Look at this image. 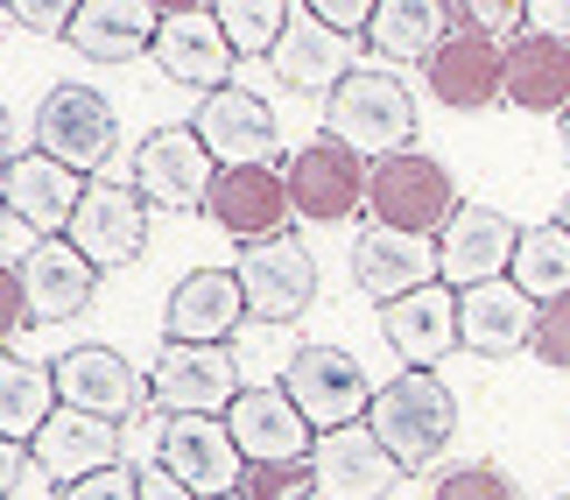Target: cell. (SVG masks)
<instances>
[{
    "mask_svg": "<svg viewBox=\"0 0 570 500\" xmlns=\"http://www.w3.org/2000/svg\"><path fill=\"white\" fill-rule=\"evenodd\" d=\"M366 430L394 451V465L415 472V465H430V459H444L451 438H458V395L444 388V374L436 366H402L374 409H366Z\"/></svg>",
    "mask_w": 570,
    "mask_h": 500,
    "instance_id": "cell-1",
    "label": "cell"
},
{
    "mask_svg": "<svg viewBox=\"0 0 570 500\" xmlns=\"http://www.w3.org/2000/svg\"><path fill=\"white\" fill-rule=\"evenodd\" d=\"M324 135L345 141L360 163H387L415 148V99L402 78H387L381 63H360L353 78L324 99Z\"/></svg>",
    "mask_w": 570,
    "mask_h": 500,
    "instance_id": "cell-2",
    "label": "cell"
},
{
    "mask_svg": "<svg viewBox=\"0 0 570 500\" xmlns=\"http://www.w3.org/2000/svg\"><path fill=\"white\" fill-rule=\"evenodd\" d=\"M366 212H374V226H394V233L430 241V233H444L458 219V184H451V169L436 156L402 148V156H387V163L366 169Z\"/></svg>",
    "mask_w": 570,
    "mask_h": 500,
    "instance_id": "cell-3",
    "label": "cell"
},
{
    "mask_svg": "<svg viewBox=\"0 0 570 500\" xmlns=\"http://www.w3.org/2000/svg\"><path fill=\"white\" fill-rule=\"evenodd\" d=\"M282 388H289V402L303 409V423H311L317 438L324 430H345V423H366V409L381 395L345 345H296V353L282 360Z\"/></svg>",
    "mask_w": 570,
    "mask_h": 500,
    "instance_id": "cell-4",
    "label": "cell"
},
{
    "mask_svg": "<svg viewBox=\"0 0 570 500\" xmlns=\"http://www.w3.org/2000/svg\"><path fill=\"white\" fill-rule=\"evenodd\" d=\"M36 148L63 169H99L120 148V114L99 85H50L36 106Z\"/></svg>",
    "mask_w": 570,
    "mask_h": 500,
    "instance_id": "cell-5",
    "label": "cell"
},
{
    "mask_svg": "<svg viewBox=\"0 0 570 500\" xmlns=\"http://www.w3.org/2000/svg\"><path fill=\"white\" fill-rule=\"evenodd\" d=\"M212 184H218V163H212V148L197 141V127H156V135H141L135 190L156 212H205Z\"/></svg>",
    "mask_w": 570,
    "mask_h": 500,
    "instance_id": "cell-6",
    "label": "cell"
},
{
    "mask_svg": "<svg viewBox=\"0 0 570 500\" xmlns=\"http://www.w3.org/2000/svg\"><path fill=\"white\" fill-rule=\"evenodd\" d=\"M148 395H156L163 416H226L247 388H239V366H233L226 345H169L163 339Z\"/></svg>",
    "mask_w": 570,
    "mask_h": 500,
    "instance_id": "cell-7",
    "label": "cell"
},
{
    "mask_svg": "<svg viewBox=\"0 0 570 500\" xmlns=\"http://www.w3.org/2000/svg\"><path fill=\"white\" fill-rule=\"evenodd\" d=\"M514 247H521V226L493 205H458V219L436 233V275L444 290H487V282H508L514 275Z\"/></svg>",
    "mask_w": 570,
    "mask_h": 500,
    "instance_id": "cell-8",
    "label": "cell"
},
{
    "mask_svg": "<svg viewBox=\"0 0 570 500\" xmlns=\"http://www.w3.org/2000/svg\"><path fill=\"white\" fill-rule=\"evenodd\" d=\"M156 465L177 472L197 500H226V493H239V480H247V459H239L226 416H169L163 444H156Z\"/></svg>",
    "mask_w": 570,
    "mask_h": 500,
    "instance_id": "cell-9",
    "label": "cell"
},
{
    "mask_svg": "<svg viewBox=\"0 0 570 500\" xmlns=\"http://www.w3.org/2000/svg\"><path fill=\"white\" fill-rule=\"evenodd\" d=\"M197 141L212 148V163L218 169H261L275 156V141H282V127H275V106L247 92V85H226V92H205L197 99Z\"/></svg>",
    "mask_w": 570,
    "mask_h": 500,
    "instance_id": "cell-10",
    "label": "cell"
},
{
    "mask_svg": "<svg viewBox=\"0 0 570 500\" xmlns=\"http://www.w3.org/2000/svg\"><path fill=\"white\" fill-rule=\"evenodd\" d=\"M239 290H247V317L261 324H289L311 311L317 296V254L282 233V241H261V247H239Z\"/></svg>",
    "mask_w": 570,
    "mask_h": 500,
    "instance_id": "cell-11",
    "label": "cell"
},
{
    "mask_svg": "<svg viewBox=\"0 0 570 500\" xmlns=\"http://www.w3.org/2000/svg\"><path fill=\"white\" fill-rule=\"evenodd\" d=\"M311 480H317L311 487L317 500H387L402 487V465H394V451L366 423H345V430H324L317 438Z\"/></svg>",
    "mask_w": 570,
    "mask_h": 500,
    "instance_id": "cell-12",
    "label": "cell"
},
{
    "mask_svg": "<svg viewBox=\"0 0 570 500\" xmlns=\"http://www.w3.org/2000/svg\"><path fill=\"white\" fill-rule=\"evenodd\" d=\"M226 430L239 444L247 465H311L317 451V430L303 423V409L289 402V388H247L233 409H226Z\"/></svg>",
    "mask_w": 570,
    "mask_h": 500,
    "instance_id": "cell-13",
    "label": "cell"
},
{
    "mask_svg": "<svg viewBox=\"0 0 570 500\" xmlns=\"http://www.w3.org/2000/svg\"><path fill=\"white\" fill-rule=\"evenodd\" d=\"M63 241L92 261V268H127V261H141V247H148V198L135 184L99 177L85 190V205H78V219H71Z\"/></svg>",
    "mask_w": 570,
    "mask_h": 500,
    "instance_id": "cell-14",
    "label": "cell"
},
{
    "mask_svg": "<svg viewBox=\"0 0 570 500\" xmlns=\"http://www.w3.org/2000/svg\"><path fill=\"white\" fill-rule=\"evenodd\" d=\"M85 190L92 184H78V169H63L50 163L42 148H29V156H8V169H0V198H8V219H21L36 233V241H63L78 219V205H85Z\"/></svg>",
    "mask_w": 570,
    "mask_h": 500,
    "instance_id": "cell-15",
    "label": "cell"
},
{
    "mask_svg": "<svg viewBox=\"0 0 570 500\" xmlns=\"http://www.w3.org/2000/svg\"><path fill=\"white\" fill-rule=\"evenodd\" d=\"M148 57H156V71L169 85H190V92H226L233 78V42L218 29V8H163Z\"/></svg>",
    "mask_w": 570,
    "mask_h": 500,
    "instance_id": "cell-16",
    "label": "cell"
},
{
    "mask_svg": "<svg viewBox=\"0 0 570 500\" xmlns=\"http://www.w3.org/2000/svg\"><path fill=\"white\" fill-rule=\"evenodd\" d=\"M360 198H366V177H360V156L345 141L317 135V141H303L289 156V205H296V219L338 226V219L360 212Z\"/></svg>",
    "mask_w": 570,
    "mask_h": 500,
    "instance_id": "cell-17",
    "label": "cell"
},
{
    "mask_svg": "<svg viewBox=\"0 0 570 500\" xmlns=\"http://www.w3.org/2000/svg\"><path fill=\"white\" fill-rule=\"evenodd\" d=\"M50 366H57L63 409H85V416L120 423V416H135L141 402H156V395H148V381L135 374V360H120L114 345H71V353H57Z\"/></svg>",
    "mask_w": 570,
    "mask_h": 500,
    "instance_id": "cell-18",
    "label": "cell"
},
{
    "mask_svg": "<svg viewBox=\"0 0 570 500\" xmlns=\"http://www.w3.org/2000/svg\"><path fill=\"white\" fill-rule=\"evenodd\" d=\"M212 219L233 233V241H282V226L296 219V205H289V169H218V184H212Z\"/></svg>",
    "mask_w": 570,
    "mask_h": 500,
    "instance_id": "cell-19",
    "label": "cell"
},
{
    "mask_svg": "<svg viewBox=\"0 0 570 500\" xmlns=\"http://www.w3.org/2000/svg\"><path fill=\"white\" fill-rule=\"evenodd\" d=\"M247 317V290H239V268H190L177 290H169L163 332L169 345H226Z\"/></svg>",
    "mask_w": 570,
    "mask_h": 500,
    "instance_id": "cell-20",
    "label": "cell"
},
{
    "mask_svg": "<svg viewBox=\"0 0 570 500\" xmlns=\"http://www.w3.org/2000/svg\"><path fill=\"white\" fill-rule=\"evenodd\" d=\"M430 92L451 106V114H479V106L508 99V50L493 36H472V29H451L444 50L423 63Z\"/></svg>",
    "mask_w": 570,
    "mask_h": 500,
    "instance_id": "cell-21",
    "label": "cell"
},
{
    "mask_svg": "<svg viewBox=\"0 0 570 500\" xmlns=\"http://www.w3.org/2000/svg\"><path fill=\"white\" fill-rule=\"evenodd\" d=\"M29 465L42 472V480H57V487H78V480H92V472H114L120 465V423L85 416V409H57V416L42 423V438L29 444Z\"/></svg>",
    "mask_w": 570,
    "mask_h": 500,
    "instance_id": "cell-22",
    "label": "cell"
},
{
    "mask_svg": "<svg viewBox=\"0 0 570 500\" xmlns=\"http://www.w3.org/2000/svg\"><path fill=\"white\" fill-rule=\"evenodd\" d=\"M353 282L387 311V303L444 282L436 275V241H415V233H394V226H366L360 247H353Z\"/></svg>",
    "mask_w": 570,
    "mask_h": 500,
    "instance_id": "cell-23",
    "label": "cell"
},
{
    "mask_svg": "<svg viewBox=\"0 0 570 500\" xmlns=\"http://www.w3.org/2000/svg\"><path fill=\"white\" fill-rule=\"evenodd\" d=\"M275 78L289 85V92H324L332 99L345 78L360 71L353 63V42H345L338 29H324L317 21V8H296L289 14V29H282V42H275Z\"/></svg>",
    "mask_w": 570,
    "mask_h": 500,
    "instance_id": "cell-24",
    "label": "cell"
},
{
    "mask_svg": "<svg viewBox=\"0 0 570 500\" xmlns=\"http://www.w3.org/2000/svg\"><path fill=\"white\" fill-rule=\"evenodd\" d=\"M458 339L479 360H514L535 345V303L514 290V282H487V290H465L458 303Z\"/></svg>",
    "mask_w": 570,
    "mask_h": 500,
    "instance_id": "cell-25",
    "label": "cell"
},
{
    "mask_svg": "<svg viewBox=\"0 0 570 500\" xmlns=\"http://www.w3.org/2000/svg\"><path fill=\"white\" fill-rule=\"evenodd\" d=\"M92 282H99V268L71 241H29V247H21V290H29L36 324L78 317L85 303H92Z\"/></svg>",
    "mask_w": 570,
    "mask_h": 500,
    "instance_id": "cell-26",
    "label": "cell"
},
{
    "mask_svg": "<svg viewBox=\"0 0 570 500\" xmlns=\"http://www.w3.org/2000/svg\"><path fill=\"white\" fill-rule=\"evenodd\" d=\"M458 290H444V282H430V290H415V296H402V303H387L381 311V339L402 353L409 366H436L451 353V345H465L458 339Z\"/></svg>",
    "mask_w": 570,
    "mask_h": 500,
    "instance_id": "cell-27",
    "label": "cell"
},
{
    "mask_svg": "<svg viewBox=\"0 0 570 500\" xmlns=\"http://www.w3.org/2000/svg\"><path fill=\"white\" fill-rule=\"evenodd\" d=\"M508 106L521 114H570V42L542 36V29H521L508 42Z\"/></svg>",
    "mask_w": 570,
    "mask_h": 500,
    "instance_id": "cell-28",
    "label": "cell"
},
{
    "mask_svg": "<svg viewBox=\"0 0 570 500\" xmlns=\"http://www.w3.org/2000/svg\"><path fill=\"white\" fill-rule=\"evenodd\" d=\"M156 29H163V8H148V0H78L71 42L92 63H127L156 50Z\"/></svg>",
    "mask_w": 570,
    "mask_h": 500,
    "instance_id": "cell-29",
    "label": "cell"
},
{
    "mask_svg": "<svg viewBox=\"0 0 570 500\" xmlns=\"http://www.w3.org/2000/svg\"><path fill=\"white\" fill-rule=\"evenodd\" d=\"M57 409H63L57 366H36V360H21V353L0 360V444H36L42 423H50Z\"/></svg>",
    "mask_w": 570,
    "mask_h": 500,
    "instance_id": "cell-30",
    "label": "cell"
},
{
    "mask_svg": "<svg viewBox=\"0 0 570 500\" xmlns=\"http://www.w3.org/2000/svg\"><path fill=\"white\" fill-rule=\"evenodd\" d=\"M444 36H451L444 0H381L374 29H366V42H374L381 57H394V63H430L444 50Z\"/></svg>",
    "mask_w": 570,
    "mask_h": 500,
    "instance_id": "cell-31",
    "label": "cell"
},
{
    "mask_svg": "<svg viewBox=\"0 0 570 500\" xmlns=\"http://www.w3.org/2000/svg\"><path fill=\"white\" fill-rule=\"evenodd\" d=\"M514 290L535 303H557V296H570V233L550 219V226H529L521 233V247H514Z\"/></svg>",
    "mask_w": 570,
    "mask_h": 500,
    "instance_id": "cell-32",
    "label": "cell"
},
{
    "mask_svg": "<svg viewBox=\"0 0 570 500\" xmlns=\"http://www.w3.org/2000/svg\"><path fill=\"white\" fill-rule=\"evenodd\" d=\"M289 14L296 8H282V0H226V8H218V29H226L233 57H275Z\"/></svg>",
    "mask_w": 570,
    "mask_h": 500,
    "instance_id": "cell-33",
    "label": "cell"
},
{
    "mask_svg": "<svg viewBox=\"0 0 570 500\" xmlns=\"http://www.w3.org/2000/svg\"><path fill=\"white\" fill-rule=\"evenodd\" d=\"M514 21H529L521 0H451V29H472V36H508Z\"/></svg>",
    "mask_w": 570,
    "mask_h": 500,
    "instance_id": "cell-34",
    "label": "cell"
},
{
    "mask_svg": "<svg viewBox=\"0 0 570 500\" xmlns=\"http://www.w3.org/2000/svg\"><path fill=\"white\" fill-rule=\"evenodd\" d=\"M436 500H521V493L500 465H465V472H444V480H436Z\"/></svg>",
    "mask_w": 570,
    "mask_h": 500,
    "instance_id": "cell-35",
    "label": "cell"
},
{
    "mask_svg": "<svg viewBox=\"0 0 570 500\" xmlns=\"http://www.w3.org/2000/svg\"><path fill=\"white\" fill-rule=\"evenodd\" d=\"M535 360L542 366H570V296L535 311Z\"/></svg>",
    "mask_w": 570,
    "mask_h": 500,
    "instance_id": "cell-36",
    "label": "cell"
},
{
    "mask_svg": "<svg viewBox=\"0 0 570 500\" xmlns=\"http://www.w3.org/2000/svg\"><path fill=\"white\" fill-rule=\"evenodd\" d=\"M36 324V311H29V290H21V261H8V268H0V339H21Z\"/></svg>",
    "mask_w": 570,
    "mask_h": 500,
    "instance_id": "cell-37",
    "label": "cell"
},
{
    "mask_svg": "<svg viewBox=\"0 0 570 500\" xmlns=\"http://www.w3.org/2000/svg\"><path fill=\"white\" fill-rule=\"evenodd\" d=\"M303 487H317L311 480V465H254L247 472V500H289Z\"/></svg>",
    "mask_w": 570,
    "mask_h": 500,
    "instance_id": "cell-38",
    "label": "cell"
},
{
    "mask_svg": "<svg viewBox=\"0 0 570 500\" xmlns=\"http://www.w3.org/2000/svg\"><path fill=\"white\" fill-rule=\"evenodd\" d=\"M57 500H141V480L127 465H114V472H92L78 487H57Z\"/></svg>",
    "mask_w": 570,
    "mask_h": 500,
    "instance_id": "cell-39",
    "label": "cell"
},
{
    "mask_svg": "<svg viewBox=\"0 0 570 500\" xmlns=\"http://www.w3.org/2000/svg\"><path fill=\"white\" fill-rule=\"evenodd\" d=\"M311 8H317L324 29H338L345 42H353V36L374 29V8H381V0H311Z\"/></svg>",
    "mask_w": 570,
    "mask_h": 500,
    "instance_id": "cell-40",
    "label": "cell"
},
{
    "mask_svg": "<svg viewBox=\"0 0 570 500\" xmlns=\"http://www.w3.org/2000/svg\"><path fill=\"white\" fill-rule=\"evenodd\" d=\"M8 21H21L29 36H63V42H71V21H78V8H42V0H14V8H8Z\"/></svg>",
    "mask_w": 570,
    "mask_h": 500,
    "instance_id": "cell-41",
    "label": "cell"
},
{
    "mask_svg": "<svg viewBox=\"0 0 570 500\" xmlns=\"http://www.w3.org/2000/svg\"><path fill=\"white\" fill-rule=\"evenodd\" d=\"M529 29L570 42V0H529Z\"/></svg>",
    "mask_w": 570,
    "mask_h": 500,
    "instance_id": "cell-42",
    "label": "cell"
},
{
    "mask_svg": "<svg viewBox=\"0 0 570 500\" xmlns=\"http://www.w3.org/2000/svg\"><path fill=\"white\" fill-rule=\"evenodd\" d=\"M141 500H197V493L177 480V472H163V465H156V472H141Z\"/></svg>",
    "mask_w": 570,
    "mask_h": 500,
    "instance_id": "cell-43",
    "label": "cell"
},
{
    "mask_svg": "<svg viewBox=\"0 0 570 500\" xmlns=\"http://www.w3.org/2000/svg\"><path fill=\"white\" fill-rule=\"evenodd\" d=\"M557 226H563V233H570V190H563V212H557Z\"/></svg>",
    "mask_w": 570,
    "mask_h": 500,
    "instance_id": "cell-44",
    "label": "cell"
},
{
    "mask_svg": "<svg viewBox=\"0 0 570 500\" xmlns=\"http://www.w3.org/2000/svg\"><path fill=\"white\" fill-rule=\"evenodd\" d=\"M563 148H570V114H563Z\"/></svg>",
    "mask_w": 570,
    "mask_h": 500,
    "instance_id": "cell-45",
    "label": "cell"
},
{
    "mask_svg": "<svg viewBox=\"0 0 570 500\" xmlns=\"http://www.w3.org/2000/svg\"><path fill=\"white\" fill-rule=\"evenodd\" d=\"M226 500H247V493H226Z\"/></svg>",
    "mask_w": 570,
    "mask_h": 500,
    "instance_id": "cell-46",
    "label": "cell"
},
{
    "mask_svg": "<svg viewBox=\"0 0 570 500\" xmlns=\"http://www.w3.org/2000/svg\"><path fill=\"white\" fill-rule=\"evenodd\" d=\"M557 500H570V493H557Z\"/></svg>",
    "mask_w": 570,
    "mask_h": 500,
    "instance_id": "cell-47",
    "label": "cell"
}]
</instances>
